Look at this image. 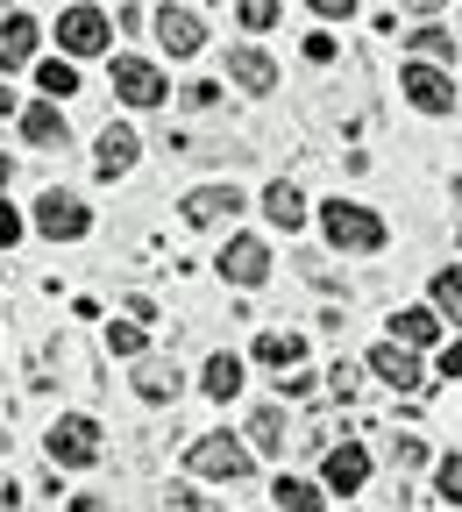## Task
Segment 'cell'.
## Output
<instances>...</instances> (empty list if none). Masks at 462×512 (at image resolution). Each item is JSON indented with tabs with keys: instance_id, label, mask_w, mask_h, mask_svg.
I'll return each instance as SVG.
<instances>
[{
	"instance_id": "8992f818",
	"label": "cell",
	"mask_w": 462,
	"mask_h": 512,
	"mask_svg": "<svg viewBox=\"0 0 462 512\" xmlns=\"http://www.w3.org/2000/svg\"><path fill=\"white\" fill-rule=\"evenodd\" d=\"M114 93L128 100V107H157L171 86H164V72L150 57H114Z\"/></svg>"
},
{
	"instance_id": "1f68e13d",
	"label": "cell",
	"mask_w": 462,
	"mask_h": 512,
	"mask_svg": "<svg viewBox=\"0 0 462 512\" xmlns=\"http://www.w3.org/2000/svg\"><path fill=\"white\" fill-rule=\"evenodd\" d=\"M313 8H320L327 22H349V15H356V0H313Z\"/></svg>"
},
{
	"instance_id": "f546056e",
	"label": "cell",
	"mask_w": 462,
	"mask_h": 512,
	"mask_svg": "<svg viewBox=\"0 0 462 512\" xmlns=\"http://www.w3.org/2000/svg\"><path fill=\"white\" fill-rule=\"evenodd\" d=\"M391 463H399V470H413V463H427V448L406 434V441H391Z\"/></svg>"
},
{
	"instance_id": "83f0119b",
	"label": "cell",
	"mask_w": 462,
	"mask_h": 512,
	"mask_svg": "<svg viewBox=\"0 0 462 512\" xmlns=\"http://www.w3.org/2000/svg\"><path fill=\"white\" fill-rule=\"evenodd\" d=\"M434 484H441V498H448V505H462V456H448V463L434 470Z\"/></svg>"
},
{
	"instance_id": "8d00e7d4",
	"label": "cell",
	"mask_w": 462,
	"mask_h": 512,
	"mask_svg": "<svg viewBox=\"0 0 462 512\" xmlns=\"http://www.w3.org/2000/svg\"><path fill=\"white\" fill-rule=\"evenodd\" d=\"M455 200H462V178H455Z\"/></svg>"
},
{
	"instance_id": "4fadbf2b",
	"label": "cell",
	"mask_w": 462,
	"mask_h": 512,
	"mask_svg": "<svg viewBox=\"0 0 462 512\" xmlns=\"http://www.w3.org/2000/svg\"><path fill=\"white\" fill-rule=\"evenodd\" d=\"M370 370L391 384V392H420V356H413L406 342H384V349L370 356Z\"/></svg>"
},
{
	"instance_id": "d590c367",
	"label": "cell",
	"mask_w": 462,
	"mask_h": 512,
	"mask_svg": "<svg viewBox=\"0 0 462 512\" xmlns=\"http://www.w3.org/2000/svg\"><path fill=\"white\" fill-rule=\"evenodd\" d=\"M8 178H15V164H8V157H0V185H8Z\"/></svg>"
},
{
	"instance_id": "484cf974",
	"label": "cell",
	"mask_w": 462,
	"mask_h": 512,
	"mask_svg": "<svg viewBox=\"0 0 462 512\" xmlns=\"http://www.w3.org/2000/svg\"><path fill=\"white\" fill-rule=\"evenodd\" d=\"M235 15H242V29H271L278 22V0H235Z\"/></svg>"
},
{
	"instance_id": "2e32d148",
	"label": "cell",
	"mask_w": 462,
	"mask_h": 512,
	"mask_svg": "<svg viewBox=\"0 0 462 512\" xmlns=\"http://www.w3.org/2000/svg\"><path fill=\"white\" fill-rule=\"evenodd\" d=\"M29 57H36V22L8 15V22H0V72H8V64H29Z\"/></svg>"
},
{
	"instance_id": "ffe728a7",
	"label": "cell",
	"mask_w": 462,
	"mask_h": 512,
	"mask_svg": "<svg viewBox=\"0 0 462 512\" xmlns=\"http://www.w3.org/2000/svg\"><path fill=\"white\" fill-rule=\"evenodd\" d=\"M306 356V342L299 335H256V363H271V370H292Z\"/></svg>"
},
{
	"instance_id": "5bb4252c",
	"label": "cell",
	"mask_w": 462,
	"mask_h": 512,
	"mask_svg": "<svg viewBox=\"0 0 462 512\" xmlns=\"http://www.w3.org/2000/svg\"><path fill=\"white\" fill-rule=\"evenodd\" d=\"M136 150H143V143H136V128H100V150H93V171H100V178H121L128 164H136Z\"/></svg>"
},
{
	"instance_id": "3957f363",
	"label": "cell",
	"mask_w": 462,
	"mask_h": 512,
	"mask_svg": "<svg viewBox=\"0 0 462 512\" xmlns=\"http://www.w3.org/2000/svg\"><path fill=\"white\" fill-rule=\"evenodd\" d=\"M249 448L242 441H228V434H207V441H192V470H200V477H221V484H242L249 477Z\"/></svg>"
},
{
	"instance_id": "44dd1931",
	"label": "cell",
	"mask_w": 462,
	"mask_h": 512,
	"mask_svg": "<svg viewBox=\"0 0 462 512\" xmlns=\"http://www.w3.org/2000/svg\"><path fill=\"white\" fill-rule=\"evenodd\" d=\"M36 86H43L50 100H64V93H79V72H72V57H43V64H36Z\"/></svg>"
},
{
	"instance_id": "d6986e66",
	"label": "cell",
	"mask_w": 462,
	"mask_h": 512,
	"mask_svg": "<svg viewBox=\"0 0 462 512\" xmlns=\"http://www.w3.org/2000/svg\"><path fill=\"white\" fill-rule=\"evenodd\" d=\"M263 214H271V221H278V228H285V235H292V228H299V221H306V200H299V192H292V185H285V178H278V185H271V192H263Z\"/></svg>"
},
{
	"instance_id": "8fae6325",
	"label": "cell",
	"mask_w": 462,
	"mask_h": 512,
	"mask_svg": "<svg viewBox=\"0 0 462 512\" xmlns=\"http://www.w3.org/2000/svg\"><path fill=\"white\" fill-rule=\"evenodd\" d=\"M157 43H164L171 57H192V50L207 43V22L185 15V8H157Z\"/></svg>"
},
{
	"instance_id": "5b68a950",
	"label": "cell",
	"mask_w": 462,
	"mask_h": 512,
	"mask_svg": "<svg viewBox=\"0 0 462 512\" xmlns=\"http://www.w3.org/2000/svg\"><path fill=\"white\" fill-rule=\"evenodd\" d=\"M399 86H406V100H413L420 114H448V107H455V79L434 72V57H413L406 72H399Z\"/></svg>"
},
{
	"instance_id": "ba28073f",
	"label": "cell",
	"mask_w": 462,
	"mask_h": 512,
	"mask_svg": "<svg viewBox=\"0 0 462 512\" xmlns=\"http://www.w3.org/2000/svg\"><path fill=\"white\" fill-rule=\"evenodd\" d=\"M57 43H64V57H93V50H107V15L100 8H72L57 22Z\"/></svg>"
},
{
	"instance_id": "d4e9b609",
	"label": "cell",
	"mask_w": 462,
	"mask_h": 512,
	"mask_svg": "<svg viewBox=\"0 0 462 512\" xmlns=\"http://www.w3.org/2000/svg\"><path fill=\"white\" fill-rule=\"evenodd\" d=\"M278 505H285V512H320V491L299 484V477H278Z\"/></svg>"
},
{
	"instance_id": "836d02e7",
	"label": "cell",
	"mask_w": 462,
	"mask_h": 512,
	"mask_svg": "<svg viewBox=\"0 0 462 512\" xmlns=\"http://www.w3.org/2000/svg\"><path fill=\"white\" fill-rule=\"evenodd\" d=\"M441 377H462V342H448V356H441Z\"/></svg>"
},
{
	"instance_id": "4316f807",
	"label": "cell",
	"mask_w": 462,
	"mask_h": 512,
	"mask_svg": "<svg viewBox=\"0 0 462 512\" xmlns=\"http://www.w3.org/2000/svg\"><path fill=\"white\" fill-rule=\"evenodd\" d=\"M413 50H420V57H455V36H448V29H420Z\"/></svg>"
},
{
	"instance_id": "e575fe53",
	"label": "cell",
	"mask_w": 462,
	"mask_h": 512,
	"mask_svg": "<svg viewBox=\"0 0 462 512\" xmlns=\"http://www.w3.org/2000/svg\"><path fill=\"white\" fill-rule=\"evenodd\" d=\"M406 8H420V15H434V8H441V0H406Z\"/></svg>"
},
{
	"instance_id": "603a6c76",
	"label": "cell",
	"mask_w": 462,
	"mask_h": 512,
	"mask_svg": "<svg viewBox=\"0 0 462 512\" xmlns=\"http://www.w3.org/2000/svg\"><path fill=\"white\" fill-rule=\"evenodd\" d=\"M178 384H185V377H178L171 363H143V370H136V392H143V399H178Z\"/></svg>"
},
{
	"instance_id": "30bf717a",
	"label": "cell",
	"mask_w": 462,
	"mask_h": 512,
	"mask_svg": "<svg viewBox=\"0 0 462 512\" xmlns=\"http://www.w3.org/2000/svg\"><path fill=\"white\" fill-rule=\"evenodd\" d=\"M228 79H235L242 93H271V86H278V64L263 57L256 43H235V50H228Z\"/></svg>"
},
{
	"instance_id": "ac0fdd59",
	"label": "cell",
	"mask_w": 462,
	"mask_h": 512,
	"mask_svg": "<svg viewBox=\"0 0 462 512\" xmlns=\"http://www.w3.org/2000/svg\"><path fill=\"white\" fill-rule=\"evenodd\" d=\"M200 384H207V399H235V392H242V363H235V356L221 349V356H207Z\"/></svg>"
},
{
	"instance_id": "6da1fadb",
	"label": "cell",
	"mask_w": 462,
	"mask_h": 512,
	"mask_svg": "<svg viewBox=\"0 0 462 512\" xmlns=\"http://www.w3.org/2000/svg\"><path fill=\"white\" fill-rule=\"evenodd\" d=\"M50 463H64V470L100 463V427H93L86 413H64V420L50 427Z\"/></svg>"
},
{
	"instance_id": "277c9868",
	"label": "cell",
	"mask_w": 462,
	"mask_h": 512,
	"mask_svg": "<svg viewBox=\"0 0 462 512\" xmlns=\"http://www.w3.org/2000/svg\"><path fill=\"white\" fill-rule=\"evenodd\" d=\"M93 228V214L72 200V192H43L36 200V235H50V242H79Z\"/></svg>"
},
{
	"instance_id": "9c48e42d",
	"label": "cell",
	"mask_w": 462,
	"mask_h": 512,
	"mask_svg": "<svg viewBox=\"0 0 462 512\" xmlns=\"http://www.w3.org/2000/svg\"><path fill=\"white\" fill-rule=\"evenodd\" d=\"M235 214H242V192H235V185L185 192V221H192V228H214V221H235Z\"/></svg>"
},
{
	"instance_id": "9a60e30c",
	"label": "cell",
	"mask_w": 462,
	"mask_h": 512,
	"mask_svg": "<svg viewBox=\"0 0 462 512\" xmlns=\"http://www.w3.org/2000/svg\"><path fill=\"white\" fill-rule=\"evenodd\" d=\"M434 335H441V313H434V306H399V313H391V342L427 349Z\"/></svg>"
},
{
	"instance_id": "52a82bcc",
	"label": "cell",
	"mask_w": 462,
	"mask_h": 512,
	"mask_svg": "<svg viewBox=\"0 0 462 512\" xmlns=\"http://www.w3.org/2000/svg\"><path fill=\"white\" fill-rule=\"evenodd\" d=\"M221 278L228 285H263V278H271V249H263L256 235H235L221 249Z\"/></svg>"
},
{
	"instance_id": "4dcf8cb0",
	"label": "cell",
	"mask_w": 462,
	"mask_h": 512,
	"mask_svg": "<svg viewBox=\"0 0 462 512\" xmlns=\"http://www.w3.org/2000/svg\"><path fill=\"white\" fill-rule=\"evenodd\" d=\"M327 392L349 399V392H356V370H349V363H335V370H327Z\"/></svg>"
},
{
	"instance_id": "7c38bea8",
	"label": "cell",
	"mask_w": 462,
	"mask_h": 512,
	"mask_svg": "<svg viewBox=\"0 0 462 512\" xmlns=\"http://www.w3.org/2000/svg\"><path fill=\"white\" fill-rule=\"evenodd\" d=\"M320 477H327V491H363L370 456H363L356 441H342V448H327V456H320Z\"/></svg>"
},
{
	"instance_id": "7a4b0ae2",
	"label": "cell",
	"mask_w": 462,
	"mask_h": 512,
	"mask_svg": "<svg viewBox=\"0 0 462 512\" xmlns=\"http://www.w3.org/2000/svg\"><path fill=\"white\" fill-rule=\"evenodd\" d=\"M320 228H327V242H335V249H384V221L370 214V207H327L320 214Z\"/></svg>"
},
{
	"instance_id": "d6a6232c",
	"label": "cell",
	"mask_w": 462,
	"mask_h": 512,
	"mask_svg": "<svg viewBox=\"0 0 462 512\" xmlns=\"http://www.w3.org/2000/svg\"><path fill=\"white\" fill-rule=\"evenodd\" d=\"M15 235H22V214H15V207H0V249H8Z\"/></svg>"
},
{
	"instance_id": "f1b7e54d",
	"label": "cell",
	"mask_w": 462,
	"mask_h": 512,
	"mask_svg": "<svg viewBox=\"0 0 462 512\" xmlns=\"http://www.w3.org/2000/svg\"><path fill=\"white\" fill-rule=\"evenodd\" d=\"M107 349H114V356H143V328H128V320H121V328H107Z\"/></svg>"
},
{
	"instance_id": "cb8c5ba5",
	"label": "cell",
	"mask_w": 462,
	"mask_h": 512,
	"mask_svg": "<svg viewBox=\"0 0 462 512\" xmlns=\"http://www.w3.org/2000/svg\"><path fill=\"white\" fill-rule=\"evenodd\" d=\"M434 313H448V320H462V264L434 278Z\"/></svg>"
},
{
	"instance_id": "e0dca14e",
	"label": "cell",
	"mask_w": 462,
	"mask_h": 512,
	"mask_svg": "<svg viewBox=\"0 0 462 512\" xmlns=\"http://www.w3.org/2000/svg\"><path fill=\"white\" fill-rule=\"evenodd\" d=\"M22 136H29L36 150L64 143V114H57V100H43V107H29V114H22Z\"/></svg>"
},
{
	"instance_id": "7402d4cb",
	"label": "cell",
	"mask_w": 462,
	"mask_h": 512,
	"mask_svg": "<svg viewBox=\"0 0 462 512\" xmlns=\"http://www.w3.org/2000/svg\"><path fill=\"white\" fill-rule=\"evenodd\" d=\"M249 448H263V456H278V448H285V413H278V406H263V413L249 420Z\"/></svg>"
}]
</instances>
